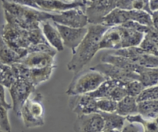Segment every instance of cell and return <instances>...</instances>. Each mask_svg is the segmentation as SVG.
<instances>
[{"label": "cell", "instance_id": "cell-41", "mask_svg": "<svg viewBox=\"0 0 158 132\" xmlns=\"http://www.w3.org/2000/svg\"><path fill=\"white\" fill-rule=\"evenodd\" d=\"M148 6H149V9L151 12H154L158 11V1H155V0L148 1Z\"/></svg>", "mask_w": 158, "mask_h": 132}, {"label": "cell", "instance_id": "cell-24", "mask_svg": "<svg viewBox=\"0 0 158 132\" xmlns=\"http://www.w3.org/2000/svg\"><path fill=\"white\" fill-rule=\"evenodd\" d=\"M137 114L146 120H157L158 116V100H150L137 103Z\"/></svg>", "mask_w": 158, "mask_h": 132}, {"label": "cell", "instance_id": "cell-13", "mask_svg": "<svg viewBox=\"0 0 158 132\" xmlns=\"http://www.w3.org/2000/svg\"><path fill=\"white\" fill-rule=\"evenodd\" d=\"M40 10L49 12H55L56 14L72 9H82L84 10L86 1L73 0V1H63V0H48V1H35Z\"/></svg>", "mask_w": 158, "mask_h": 132}, {"label": "cell", "instance_id": "cell-12", "mask_svg": "<svg viewBox=\"0 0 158 132\" xmlns=\"http://www.w3.org/2000/svg\"><path fill=\"white\" fill-rule=\"evenodd\" d=\"M69 107L71 111L77 116L99 113L97 99L90 97L88 94L70 97L69 100Z\"/></svg>", "mask_w": 158, "mask_h": 132}, {"label": "cell", "instance_id": "cell-30", "mask_svg": "<svg viewBox=\"0 0 158 132\" xmlns=\"http://www.w3.org/2000/svg\"><path fill=\"white\" fill-rule=\"evenodd\" d=\"M15 80L16 77L12 66L0 63V85L9 89Z\"/></svg>", "mask_w": 158, "mask_h": 132}, {"label": "cell", "instance_id": "cell-4", "mask_svg": "<svg viewBox=\"0 0 158 132\" xmlns=\"http://www.w3.org/2000/svg\"><path fill=\"white\" fill-rule=\"evenodd\" d=\"M43 97L40 93L34 92L25 102L20 111L23 125L26 128L42 127L45 124V108Z\"/></svg>", "mask_w": 158, "mask_h": 132}, {"label": "cell", "instance_id": "cell-1", "mask_svg": "<svg viewBox=\"0 0 158 132\" xmlns=\"http://www.w3.org/2000/svg\"><path fill=\"white\" fill-rule=\"evenodd\" d=\"M0 36L23 59L27 54L35 52L56 55V51L45 40L41 28L27 30L6 23L0 29Z\"/></svg>", "mask_w": 158, "mask_h": 132}, {"label": "cell", "instance_id": "cell-18", "mask_svg": "<svg viewBox=\"0 0 158 132\" xmlns=\"http://www.w3.org/2000/svg\"><path fill=\"white\" fill-rule=\"evenodd\" d=\"M40 28L45 40L49 43V46H52L56 52L63 51L64 46L54 23H52L50 20H47L41 23Z\"/></svg>", "mask_w": 158, "mask_h": 132}, {"label": "cell", "instance_id": "cell-8", "mask_svg": "<svg viewBox=\"0 0 158 132\" xmlns=\"http://www.w3.org/2000/svg\"><path fill=\"white\" fill-rule=\"evenodd\" d=\"M116 8L114 0L86 1L84 12L89 25H102L104 17Z\"/></svg>", "mask_w": 158, "mask_h": 132}, {"label": "cell", "instance_id": "cell-32", "mask_svg": "<svg viewBox=\"0 0 158 132\" xmlns=\"http://www.w3.org/2000/svg\"><path fill=\"white\" fill-rule=\"evenodd\" d=\"M157 99L158 87L157 85V86L144 88L136 98V100L137 103H139V102L150 101V100H157Z\"/></svg>", "mask_w": 158, "mask_h": 132}, {"label": "cell", "instance_id": "cell-6", "mask_svg": "<svg viewBox=\"0 0 158 132\" xmlns=\"http://www.w3.org/2000/svg\"><path fill=\"white\" fill-rule=\"evenodd\" d=\"M9 90L12 100V108L14 113L19 117L23 104L35 92V87L25 79L16 77V80Z\"/></svg>", "mask_w": 158, "mask_h": 132}, {"label": "cell", "instance_id": "cell-21", "mask_svg": "<svg viewBox=\"0 0 158 132\" xmlns=\"http://www.w3.org/2000/svg\"><path fill=\"white\" fill-rule=\"evenodd\" d=\"M128 21H130L129 11L121 10L115 8L104 17L102 25L110 28L122 26Z\"/></svg>", "mask_w": 158, "mask_h": 132}, {"label": "cell", "instance_id": "cell-26", "mask_svg": "<svg viewBox=\"0 0 158 132\" xmlns=\"http://www.w3.org/2000/svg\"><path fill=\"white\" fill-rule=\"evenodd\" d=\"M116 113L123 117L137 114V102L136 98L127 96L117 102Z\"/></svg>", "mask_w": 158, "mask_h": 132}, {"label": "cell", "instance_id": "cell-7", "mask_svg": "<svg viewBox=\"0 0 158 132\" xmlns=\"http://www.w3.org/2000/svg\"><path fill=\"white\" fill-rule=\"evenodd\" d=\"M12 67L15 72V77L25 79L36 87L42 83H44L50 79L56 66L35 69L26 67L21 63H15L12 65Z\"/></svg>", "mask_w": 158, "mask_h": 132}, {"label": "cell", "instance_id": "cell-25", "mask_svg": "<svg viewBox=\"0 0 158 132\" xmlns=\"http://www.w3.org/2000/svg\"><path fill=\"white\" fill-rule=\"evenodd\" d=\"M98 114H100L103 119V130H117L120 131L124 126L126 118L117 113L99 112Z\"/></svg>", "mask_w": 158, "mask_h": 132}, {"label": "cell", "instance_id": "cell-39", "mask_svg": "<svg viewBox=\"0 0 158 132\" xmlns=\"http://www.w3.org/2000/svg\"><path fill=\"white\" fill-rule=\"evenodd\" d=\"M15 2L19 3V4L22 5V6H27V7L32 8V9H38V10H40V9L39 8V6H37L35 1H32V0H14ZM42 11V10H41Z\"/></svg>", "mask_w": 158, "mask_h": 132}, {"label": "cell", "instance_id": "cell-10", "mask_svg": "<svg viewBox=\"0 0 158 132\" xmlns=\"http://www.w3.org/2000/svg\"><path fill=\"white\" fill-rule=\"evenodd\" d=\"M51 21L60 26L75 29L86 28L89 24L84 10L82 9H72L60 13H54Z\"/></svg>", "mask_w": 158, "mask_h": 132}, {"label": "cell", "instance_id": "cell-19", "mask_svg": "<svg viewBox=\"0 0 158 132\" xmlns=\"http://www.w3.org/2000/svg\"><path fill=\"white\" fill-rule=\"evenodd\" d=\"M101 60L103 63H108V64L114 65V66H117V67L123 69L126 71L134 73V74L140 75V73L144 70L145 67L136 63H133L131 60L124 58V57H119V56L112 55L110 53H106L102 57Z\"/></svg>", "mask_w": 158, "mask_h": 132}, {"label": "cell", "instance_id": "cell-14", "mask_svg": "<svg viewBox=\"0 0 158 132\" xmlns=\"http://www.w3.org/2000/svg\"><path fill=\"white\" fill-rule=\"evenodd\" d=\"M54 25H55L56 28L60 33L63 46L70 49L72 50V53L75 50L76 48L81 43V41L87 32V28L86 27L75 29V28H69L66 27V26H60L56 23H54Z\"/></svg>", "mask_w": 158, "mask_h": 132}, {"label": "cell", "instance_id": "cell-5", "mask_svg": "<svg viewBox=\"0 0 158 132\" xmlns=\"http://www.w3.org/2000/svg\"><path fill=\"white\" fill-rule=\"evenodd\" d=\"M107 79L101 74L91 70L83 74H75L66 94L69 97L88 94L95 91Z\"/></svg>", "mask_w": 158, "mask_h": 132}, {"label": "cell", "instance_id": "cell-23", "mask_svg": "<svg viewBox=\"0 0 158 132\" xmlns=\"http://www.w3.org/2000/svg\"><path fill=\"white\" fill-rule=\"evenodd\" d=\"M22 59L21 56L15 49L11 48L0 36V63L12 66L19 63Z\"/></svg>", "mask_w": 158, "mask_h": 132}, {"label": "cell", "instance_id": "cell-27", "mask_svg": "<svg viewBox=\"0 0 158 132\" xmlns=\"http://www.w3.org/2000/svg\"><path fill=\"white\" fill-rule=\"evenodd\" d=\"M120 83H122V82L107 79L95 91L89 93V94H88V95L95 99H110L111 94H112L114 88Z\"/></svg>", "mask_w": 158, "mask_h": 132}, {"label": "cell", "instance_id": "cell-31", "mask_svg": "<svg viewBox=\"0 0 158 132\" xmlns=\"http://www.w3.org/2000/svg\"><path fill=\"white\" fill-rule=\"evenodd\" d=\"M129 14L130 21H134L139 23V24L143 25V26H148L150 28H154L153 27L151 15L148 12L143 10H134L133 9V10L129 11Z\"/></svg>", "mask_w": 158, "mask_h": 132}, {"label": "cell", "instance_id": "cell-34", "mask_svg": "<svg viewBox=\"0 0 158 132\" xmlns=\"http://www.w3.org/2000/svg\"><path fill=\"white\" fill-rule=\"evenodd\" d=\"M143 89H144V87L138 80L129 82L126 84L127 95L134 97V98H137Z\"/></svg>", "mask_w": 158, "mask_h": 132}, {"label": "cell", "instance_id": "cell-20", "mask_svg": "<svg viewBox=\"0 0 158 132\" xmlns=\"http://www.w3.org/2000/svg\"><path fill=\"white\" fill-rule=\"evenodd\" d=\"M143 52L151 55L158 56V30L152 29L144 34L138 46Z\"/></svg>", "mask_w": 158, "mask_h": 132}, {"label": "cell", "instance_id": "cell-17", "mask_svg": "<svg viewBox=\"0 0 158 132\" xmlns=\"http://www.w3.org/2000/svg\"><path fill=\"white\" fill-rule=\"evenodd\" d=\"M122 49V37L120 26L108 28L102 36L100 43V50L110 49L111 51Z\"/></svg>", "mask_w": 158, "mask_h": 132}, {"label": "cell", "instance_id": "cell-38", "mask_svg": "<svg viewBox=\"0 0 158 132\" xmlns=\"http://www.w3.org/2000/svg\"><path fill=\"white\" fill-rule=\"evenodd\" d=\"M0 105L4 107L5 108L9 111L12 108V105L8 103L6 100V94H5V90L2 85H0Z\"/></svg>", "mask_w": 158, "mask_h": 132}, {"label": "cell", "instance_id": "cell-33", "mask_svg": "<svg viewBox=\"0 0 158 132\" xmlns=\"http://www.w3.org/2000/svg\"><path fill=\"white\" fill-rule=\"evenodd\" d=\"M97 105L99 112L116 113L117 102L110 99H97Z\"/></svg>", "mask_w": 158, "mask_h": 132}, {"label": "cell", "instance_id": "cell-22", "mask_svg": "<svg viewBox=\"0 0 158 132\" xmlns=\"http://www.w3.org/2000/svg\"><path fill=\"white\" fill-rule=\"evenodd\" d=\"M120 26L122 37V49L131 47H137L141 43L144 34L137 32L133 29Z\"/></svg>", "mask_w": 158, "mask_h": 132}, {"label": "cell", "instance_id": "cell-37", "mask_svg": "<svg viewBox=\"0 0 158 132\" xmlns=\"http://www.w3.org/2000/svg\"><path fill=\"white\" fill-rule=\"evenodd\" d=\"M116 8L125 11L133 10V1L132 0H119V1H116Z\"/></svg>", "mask_w": 158, "mask_h": 132}, {"label": "cell", "instance_id": "cell-15", "mask_svg": "<svg viewBox=\"0 0 158 132\" xmlns=\"http://www.w3.org/2000/svg\"><path fill=\"white\" fill-rule=\"evenodd\" d=\"M104 122L100 114L77 116L73 125L74 132H101Z\"/></svg>", "mask_w": 158, "mask_h": 132}, {"label": "cell", "instance_id": "cell-28", "mask_svg": "<svg viewBox=\"0 0 158 132\" xmlns=\"http://www.w3.org/2000/svg\"><path fill=\"white\" fill-rule=\"evenodd\" d=\"M139 81L143 84L144 88L157 86L158 83V68H148L139 75Z\"/></svg>", "mask_w": 158, "mask_h": 132}, {"label": "cell", "instance_id": "cell-42", "mask_svg": "<svg viewBox=\"0 0 158 132\" xmlns=\"http://www.w3.org/2000/svg\"><path fill=\"white\" fill-rule=\"evenodd\" d=\"M101 132H120V131H117V130H103Z\"/></svg>", "mask_w": 158, "mask_h": 132}, {"label": "cell", "instance_id": "cell-35", "mask_svg": "<svg viewBox=\"0 0 158 132\" xmlns=\"http://www.w3.org/2000/svg\"><path fill=\"white\" fill-rule=\"evenodd\" d=\"M11 125L8 116V110L0 105V131L11 132Z\"/></svg>", "mask_w": 158, "mask_h": 132}, {"label": "cell", "instance_id": "cell-11", "mask_svg": "<svg viewBox=\"0 0 158 132\" xmlns=\"http://www.w3.org/2000/svg\"><path fill=\"white\" fill-rule=\"evenodd\" d=\"M90 70L100 73L109 80H117V81L124 83H127L129 82L134 81V80L139 81L138 74L126 71L124 70L117 67V66H114V65L108 64V63H99V64L91 67Z\"/></svg>", "mask_w": 158, "mask_h": 132}, {"label": "cell", "instance_id": "cell-3", "mask_svg": "<svg viewBox=\"0 0 158 132\" xmlns=\"http://www.w3.org/2000/svg\"><path fill=\"white\" fill-rule=\"evenodd\" d=\"M6 23L27 30L40 29L41 23L51 20L53 14L22 6L14 0L2 1Z\"/></svg>", "mask_w": 158, "mask_h": 132}, {"label": "cell", "instance_id": "cell-9", "mask_svg": "<svg viewBox=\"0 0 158 132\" xmlns=\"http://www.w3.org/2000/svg\"><path fill=\"white\" fill-rule=\"evenodd\" d=\"M107 53L124 57L133 63L143 67L158 68V57L146 53L138 46L110 51Z\"/></svg>", "mask_w": 158, "mask_h": 132}, {"label": "cell", "instance_id": "cell-36", "mask_svg": "<svg viewBox=\"0 0 158 132\" xmlns=\"http://www.w3.org/2000/svg\"><path fill=\"white\" fill-rule=\"evenodd\" d=\"M121 26H123V27L124 28H127V29H133V30L137 31V32H141V33L143 34H146L147 32H149L151 29H154V28H150V27H148V26H143V25L139 24V23H136V22H134V21L127 22V23H125L124 24L122 25Z\"/></svg>", "mask_w": 158, "mask_h": 132}, {"label": "cell", "instance_id": "cell-2", "mask_svg": "<svg viewBox=\"0 0 158 132\" xmlns=\"http://www.w3.org/2000/svg\"><path fill=\"white\" fill-rule=\"evenodd\" d=\"M86 28V36L72 53V58L67 63L68 70L75 74H80L83 67L100 51V40L108 29V27L103 25H89Z\"/></svg>", "mask_w": 158, "mask_h": 132}, {"label": "cell", "instance_id": "cell-29", "mask_svg": "<svg viewBox=\"0 0 158 132\" xmlns=\"http://www.w3.org/2000/svg\"><path fill=\"white\" fill-rule=\"evenodd\" d=\"M126 121H127L128 123L140 124L143 127V132H158V125L157 119V120H146L143 119L140 114H137L134 115L128 116L125 117Z\"/></svg>", "mask_w": 158, "mask_h": 132}, {"label": "cell", "instance_id": "cell-40", "mask_svg": "<svg viewBox=\"0 0 158 132\" xmlns=\"http://www.w3.org/2000/svg\"><path fill=\"white\" fill-rule=\"evenodd\" d=\"M120 132H140V128L134 124L128 123L124 125Z\"/></svg>", "mask_w": 158, "mask_h": 132}, {"label": "cell", "instance_id": "cell-16", "mask_svg": "<svg viewBox=\"0 0 158 132\" xmlns=\"http://www.w3.org/2000/svg\"><path fill=\"white\" fill-rule=\"evenodd\" d=\"M19 63L28 68H40L55 66V56L46 53L35 52L27 54Z\"/></svg>", "mask_w": 158, "mask_h": 132}]
</instances>
